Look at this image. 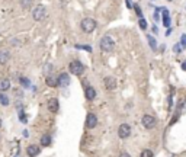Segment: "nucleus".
Instances as JSON below:
<instances>
[{
  "label": "nucleus",
  "instance_id": "obj_1",
  "mask_svg": "<svg viewBox=\"0 0 186 157\" xmlns=\"http://www.w3.org/2000/svg\"><path fill=\"white\" fill-rule=\"evenodd\" d=\"M96 21L95 19H92V17H85L83 21H81L80 23V28L83 32H86V34H90V32H93V31L96 29Z\"/></svg>",
  "mask_w": 186,
  "mask_h": 157
},
{
  "label": "nucleus",
  "instance_id": "obj_2",
  "mask_svg": "<svg viewBox=\"0 0 186 157\" xmlns=\"http://www.w3.org/2000/svg\"><path fill=\"white\" fill-rule=\"evenodd\" d=\"M32 17L34 21L37 22H41L46 17V9L44 7L42 4H37L34 9H32Z\"/></svg>",
  "mask_w": 186,
  "mask_h": 157
},
{
  "label": "nucleus",
  "instance_id": "obj_3",
  "mask_svg": "<svg viewBox=\"0 0 186 157\" xmlns=\"http://www.w3.org/2000/svg\"><path fill=\"white\" fill-rule=\"evenodd\" d=\"M100 50L105 52H112L115 50V41L110 37H103V38L100 39Z\"/></svg>",
  "mask_w": 186,
  "mask_h": 157
},
{
  "label": "nucleus",
  "instance_id": "obj_4",
  "mask_svg": "<svg viewBox=\"0 0 186 157\" xmlns=\"http://www.w3.org/2000/svg\"><path fill=\"white\" fill-rule=\"evenodd\" d=\"M68 67H70V73L76 74V76H80V74H83V73H85V66H83L80 61H77V60L71 61Z\"/></svg>",
  "mask_w": 186,
  "mask_h": 157
},
{
  "label": "nucleus",
  "instance_id": "obj_5",
  "mask_svg": "<svg viewBox=\"0 0 186 157\" xmlns=\"http://www.w3.org/2000/svg\"><path fill=\"white\" fill-rule=\"evenodd\" d=\"M118 135L119 138H128L131 135V127L128 124H121L118 128Z\"/></svg>",
  "mask_w": 186,
  "mask_h": 157
},
{
  "label": "nucleus",
  "instance_id": "obj_6",
  "mask_svg": "<svg viewBox=\"0 0 186 157\" xmlns=\"http://www.w3.org/2000/svg\"><path fill=\"white\" fill-rule=\"evenodd\" d=\"M141 121H143V125L147 128V130H151V128H154V127H156V124H157L156 118H154V116H151V115H144Z\"/></svg>",
  "mask_w": 186,
  "mask_h": 157
},
{
  "label": "nucleus",
  "instance_id": "obj_7",
  "mask_svg": "<svg viewBox=\"0 0 186 157\" xmlns=\"http://www.w3.org/2000/svg\"><path fill=\"white\" fill-rule=\"evenodd\" d=\"M103 85H105V87L108 90L116 89V79H115V77H110V76L105 77V79H103Z\"/></svg>",
  "mask_w": 186,
  "mask_h": 157
},
{
  "label": "nucleus",
  "instance_id": "obj_8",
  "mask_svg": "<svg viewBox=\"0 0 186 157\" xmlns=\"http://www.w3.org/2000/svg\"><path fill=\"white\" fill-rule=\"evenodd\" d=\"M96 125H97V116L95 114H89L87 115V118H86V127L93 130Z\"/></svg>",
  "mask_w": 186,
  "mask_h": 157
},
{
  "label": "nucleus",
  "instance_id": "obj_9",
  "mask_svg": "<svg viewBox=\"0 0 186 157\" xmlns=\"http://www.w3.org/2000/svg\"><path fill=\"white\" fill-rule=\"evenodd\" d=\"M70 85V76H68L67 73H61L58 76V86L61 87H67Z\"/></svg>",
  "mask_w": 186,
  "mask_h": 157
},
{
  "label": "nucleus",
  "instance_id": "obj_10",
  "mask_svg": "<svg viewBox=\"0 0 186 157\" xmlns=\"http://www.w3.org/2000/svg\"><path fill=\"white\" fill-rule=\"evenodd\" d=\"M58 108H60L58 99L51 98L50 101H48V109H50V112H52V114H55V112H58Z\"/></svg>",
  "mask_w": 186,
  "mask_h": 157
},
{
  "label": "nucleus",
  "instance_id": "obj_11",
  "mask_svg": "<svg viewBox=\"0 0 186 157\" xmlns=\"http://www.w3.org/2000/svg\"><path fill=\"white\" fill-rule=\"evenodd\" d=\"M39 153H41V149H39L38 145H35V144L28 145V149H26V154H28L29 157H37Z\"/></svg>",
  "mask_w": 186,
  "mask_h": 157
},
{
  "label": "nucleus",
  "instance_id": "obj_12",
  "mask_svg": "<svg viewBox=\"0 0 186 157\" xmlns=\"http://www.w3.org/2000/svg\"><path fill=\"white\" fill-rule=\"evenodd\" d=\"M10 58V52L9 50H0V64H6Z\"/></svg>",
  "mask_w": 186,
  "mask_h": 157
},
{
  "label": "nucleus",
  "instance_id": "obj_13",
  "mask_svg": "<svg viewBox=\"0 0 186 157\" xmlns=\"http://www.w3.org/2000/svg\"><path fill=\"white\" fill-rule=\"evenodd\" d=\"M85 96H86V99H89V101H93V99L96 98V90L93 89L92 86L86 87V90H85Z\"/></svg>",
  "mask_w": 186,
  "mask_h": 157
},
{
  "label": "nucleus",
  "instance_id": "obj_14",
  "mask_svg": "<svg viewBox=\"0 0 186 157\" xmlns=\"http://www.w3.org/2000/svg\"><path fill=\"white\" fill-rule=\"evenodd\" d=\"M10 89V81L7 79H0V90L4 92V90H9Z\"/></svg>",
  "mask_w": 186,
  "mask_h": 157
},
{
  "label": "nucleus",
  "instance_id": "obj_15",
  "mask_svg": "<svg viewBox=\"0 0 186 157\" xmlns=\"http://www.w3.org/2000/svg\"><path fill=\"white\" fill-rule=\"evenodd\" d=\"M163 23H164V26H167V28L170 26V16H169V12H167L166 9H163Z\"/></svg>",
  "mask_w": 186,
  "mask_h": 157
},
{
  "label": "nucleus",
  "instance_id": "obj_16",
  "mask_svg": "<svg viewBox=\"0 0 186 157\" xmlns=\"http://www.w3.org/2000/svg\"><path fill=\"white\" fill-rule=\"evenodd\" d=\"M41 144L45 145V147H48V145H51V135H48V134H45V135L41 137Z\"/></svg>",
  "mask_w": 186,
  "mask_h": 157
},
{
  "label": "nucleus",
  "instance_id": "obj_17",
  "mask_svg": "<svg viewBox=\"0 0 186 157\" xmlns=\"http://www.w3.org/2000/svg\"><path fill=\"white\" fill-rule=\"evenodd\" d=\"M46 85L51 86V87H55V86L58 85V79H54V77L48 76L46 77Z\"/></svg>",
  "mask_w": 186,
  "mask_h": 157
},
{
  "label": "nucleus",
  "instance_id": "obj_18",
  "mask_svg": "<svg viewBox=\"0 0 186 157\" xmlns=\"http://www.w3.org/2000/svg\"><path fill=\"white\" fill-rule=\"evenodd\" d=\"M148 44H150V47H151V50H154L156 51L157 50V44H156V39H154V37H151V35H148Z\"/></svg>",
  "mask_w": 186,
  "mask_h": 157
},
{
  "label": "nucleus",
  "instance_id": "obj_19",
  "mask_svg": "<svg viewBox=\"0 0 186 157\" xmlns=\"http://www.w3.org/2000/svg\"><path fill=\"white\" fill-rule=\"evenodd\" d=\"M138 25H140V28H141L143 31H145V29H147V26H148V25H147V21H145L144 17H140Z\"/></svg>",
  "mask_w": 186,
  "mask_h": 157
},
{
  "label": "nucleus",
  "instance_id": "obj_20",
  "mask_svg": "<svg viewBox=\"0 0 186 157\" xmlns=\"http://www.w3.org/2000/svg\"><path fill=\"white\" fill-rule=\"evenodd\" d=\"M0 103H2V105H4V106L9 105V98L4 93H0Z\"/></svg>",
  "mask_w": 186,
  "mask_h": 157
},
{
  "label": "nucleus",
  "instance_id": "obj_21",
  "mask_svg": "<svg viewBox=\"0 0 186 157\" xmlns=\"http://www.w3.org/2000/svg\"><path fill=\"white\" fill-rule=\"evenodd\" d=\"M31 3H32V0H21L22 9H28L31 6Z\"/></svg>",
  "mask_w": 186,
  "mask_h": 157
},
{
  "label": "nucleus",
  "instance_id": "obj_22",
  "mask_svg": "<svg viewBox=\"0 0 186 157\" xmlns=\"http://www.w3.org/2000/svg\"><path fill=\"white\" fill-rule=\"evenodd\" d=\"M140 157H153V151L151 150H143L141 154H140Z\"/></svg>",
  "mask_w": 186,
  "mask_h": 157
},
{
  "label": "nucleus",
  "instance_id": "obj_23",
  "mask_svg": "<svg viewBox=\"0 0 186 157\" xmlns=\"http://www.w3.org/2000/svg\"><path fill=\"white\" fill-rule=\"evenodd\" d=\"M182 48H183L182 44H176V45L173 47V50H174V52H180L182 51Z\"/></svg>",
  "mask_w": 186,
  "mask_h": 157
},
{
  "label": "nucleus",
  "instance_id": "obj_24",
  "mask_svg": "<svg viewBox=\"0 0 186 157\" xmlns=\"http://www.w3.org/2000/svg\"><path fill=\"white\" fill-rule=\"evenodd\" d=\"M134 7H135V12H137V15H138L140 17H143V13H141V9H140V6H134Z\"/></svg>",
  "mask_w": 186,
  "mask_h": 157
},
{
  "label": "nucleus",
  "instance_id": "obj_25",
  "mask_svg": "<svg viewBox=\"0 0 186 157\" xmlns=\"http://www.w3.org/2000/svg\"><path fill=\"white\" fill-rule=\"evenodd\" d=\"M180 41H182L183 48H186V34H183V35H182V38H180Z\"/></svg>",
  "mask_w": 186,
  "mask_h": 157
},
{
  "label": "nucleus",
  "instance_id": "obj_26",
  "mask_svg": "<svg viewBox=\"0 0 186 157\" xmlns=\"http://www.w3.org/2000/svg\"><path fill=\"white\" fill-rule=\"evenodd\" d=\"M21 83H22V85L25 83V86H28V85H29V81H28V79H21Z\"/></svg>",
  "mask_w": 186,
  "mask_h": 157
},
{
  "label": "nucleus",
  "instance_id": "obj_27",
  "mask_svg": "<svg viewBox=\"0 0 186 157\" xmlns=\"http://www.w3.org/2000/svg\"><path fill=\"white\" fill-rule=\"evenodd\" d=\"M119 157H131V156H130L128 153H121L119 154Z\"/></svg>",
  "mask_w": 186,
  "mask_h": 157
},
{
  "label": "nucleus",
  "instance_id": "obj_28",
  "mask_svg": "<svg viewBox=\"0 0 186 157\" xmlns=\"http://www.w3.org/2000/svg\"><path fill=\"white\" fill-rule=\"evenodd\" d=\"M127 7H132V4H131V0H127Z\"/></svg>",
  "mask_w": 186,
  "mask_h": 157
},
{
  "label": "nucleus",
  "instance_id": "obj_29",
  "mask_svg": "<svg viewBox=\"0 0 186 157\" xmlns=\"http://www.w3.org/2000/svg\"><path fill=\"white\" fill-rule=\"evenodd\" d=\"M170 34H172V29H170V28H167V31H166V35H167V37H169Z\"/></svg>",
  "mask_w": 186,
  "mask_h": 157
},
{
  "label": "nucleus",
  "instance_id": "obj_30",
  "mask_svg": "<svg viewBox=\"0 0 186 157\" xmlns=\"http://www.w3.org/2000/svg\"><path fill=\"white\" fill-rule=\"evenodd\" d=\"M182 68H183V70H185V71H186V61H185V63H182Z\"/></svg>",
  "mask_w": 186,
  "mask_h": 157
},
{
  "label": "nucleus",
  "instance_id": "obj_31",
  "mask_svg": "<svg viewBox=\"0 0 186 157\" xmlns=\"http://www.w3.org/2000/svg\"><path fill=\"white\" fill-rule=\"evenodd\" d=\"M2 124H3V122H2V119H0V127H2Z\"/></svg>",
  "mask_w": 186,
  "mask_h": 157
}]
</instances>
